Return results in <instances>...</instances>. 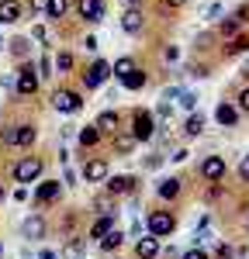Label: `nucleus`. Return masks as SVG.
<instances>
[{
  "label": "nucleus",
  "instance_id": "obj_1",
  "mask_svg": "<svg viewBox=\"0 0 249 259\" xmlns=\"http://www.w3.org/2000/svg\"><path fill=\"white\" fill-rule=\"evenodd\" d=\"M0 142H4V145H18V149H24V145L35 142V128H31V124H7L4 135H0Z\"/></svg>",
  "mask_w": 249,
  "mask_h": 259
},
{
  "label": "nucleus",
  "instance_id": "obj_2",
  "mask_svg": "<svg viewBox=\"0 0 249 259\" xmlns=\"http://www.w3.org/2000/svg\"><path fill=\"white\" fill-rule=\"evenodd\" d=\"M156 135V118L149 111H135L132 114V139L135 142H149Z\"/></svg>",
  "mask_w": 249,
  "mask_h": 259
},
{
  "label": "nucleus",
  "instance_id": "obj_3",
  "mask_svg": "<svg viewBox=\"0 0 249 259\" xmlns=\"http://www.w3.org/2000/svg\"><path fill=\"white\" fill-rule=\"evenodd\" d=\"M145 225H149V235H156V239H166V235H173V228H177V218H173L170 211H152Z\"/></svg>",
  "mask_w": 249,
  "mask_h": 259
},
{
  "label": "nucleus",
  "instance_id": "obj_4",
  "mask_svg": "<svg viewBox=\"0 0 249 259\" xmlns=\"http://www.w3.org/2000/svg\"><path fill=\"white\" fill-rule=\"evenodd\" d=\"M42 169H45V162H42L38 156H28V159H21L18 166H14V180L28 187V183H35V180L42 177Z\"/></svg>",
  "mask_w": 249,
  "mask_h": 259
},
{
  "label": "nucleus",
  "instance_id": "obj_5",
  "mask_svg": "<svg viewBox=\"0 0 249 259\" xmlns=\"http://www.w3.org/2000/svg\"><path fill=\"white\" fill-rule=\"evenodd\" d=\"M14 90H18V97H31V94L38 90V73H35V66H21L18 73H14Z\"/></svg>",
  "mask_w": 249,
  "mask_h": 259
},
{
  "label": "nucleus",
  "instance_id": "obj_6",
  "mask_svg": "<svg viewBox=\"0 0 249 259\" xmlns=\"http://www.w3.org/2000/svg\"><path fill=\"white\" fill-rule=\"evenodd\" d=\"M52 107L62 111V114H76L83 107V100H80V94H73V90H56V94H52Z\"/></svg>",
  "mask_w": 249,
  "mask_h": 259
},
{
  "label": "nucleus",
  "instance_id": "obj_7",
  "mask_svg": "<svg viewBox=\"0 0 249 259\" xmlns=\"http://www.w3.org/2000/svg\"><path fill=\"white\" fill-rule=\"evenodd\" d=\"M107 76H111V66H107L104 59H97L90 69H87V73H83V87H87V90H97Z\"/></svg>",
  "mask_w": 249,
  "mask_h": 259
},
{
  "label": "nucleus",
  "instance_id": "obj_8",
  "mask_svg": "<svg viewBox=\"0 0 249 259\" xmlns=\"http://www.w3.org/2000/svg\"><path fill=\"white\" fill-rule=\"evenodd\" d=\"M201 177H204L208 183H222V180H225V159H222V156H208V159L201 162Z\"/></svg>",
  "mask_w": 249,
  "mask_h": 259
},
{
  "label": "nucleus",
  "instance_id": "obj_9",
  "mask_svg": "<svg viewBox=\"0 0 249 259\" xmlns=\"http://www.w3.org/2000/svg\"><path fill=\"white\" fill-rule=\"evenodd\" d=\"M59 194H62V183H59V180H45V183H38V190H35V204L45 207V204L59 200Z\"/></svg>",
  "mask_w": 249,
  "mask_h": 259
},
{
  "label": "nucleus",
  "instance_id": "obj_10",
  "mask_svg": "<svg viewBox=\"0 0 249 259\" xmlns=\"http://www.w3.org/2000/svg\"><path fill=\"white\" fill-rule=\"evenodd\" d=\"M104 177H107V162L104 159H90L83 166V180L87 183H104Z\"/></svg>",
  "mask_w": 249,
  "mask_h": 259
},
{
  "label": "nucleus",
  "instance_id": "obj_11",
  "mask_svg": "<svg viewBox=\"0 0 249 259\" xmlns=\"http://www.w3.org/2000/svg\"><path fill=\"white\" fill-rule=\"evenodd\" d=\"M142 24H145V18H142V11H139V7H128V11H124L121 28L128 31V35H139V31H142Z\"/></svg>",
  "mask_w": 249,
  "mask_h": 259
},
{
  "label": "nucleus",
  "instance_id": "obj_12",
  "mask_svg": "<svg viewBox=\"0 0 249 259\" xmlns=\"http://www.w3.org/2000/svg\"><path fill=\"white\" fill-rule=\"evenodd\" d=\"M21 232H24V239H45V218H42V214H31V218H24Z\"/></svg>",
  "mask_w": 249,
  "mask_h": 259
},
{
  "label": "nucleus",
  "instance_id": "obj_13",
  "mask_svg": "<svg viewBox=\"0 0 249 259\" xmlns=\"http://www.w3.org/2000/svg\"><path fill=\"white\" fill-rule=\"evenodd\" d=\"M104 183H107V194L118 197V194H128L135 187V177H104Z\"/></svg>",
  "mask_w": 249,
  "mask_h": 259
},
{
  "label": "nucleus",
  "instance_id": "obj_14",
  "mask_svg": "<svg viewBox=\"0 0 249 259\" xmlns=\"http://www.w3.org/2000/svg\"><path fill=\"white\" fill-rule=\"evenodd\" d=\"M135 256L139 259H156L159 256V242H156V235H145V239L135 242Z\"/></svg>",
  "mask_w": 249,
  "mask_h": 259
},
{
  "label": "nucleus",
  "instance_id": "obj_15",
  "mask_svg": "<svg viewBox=\"0 0 249 259\" xmlns=\"http://www.w3.org/2000/svg\"><path fill=\"white\" fill-rule=\"evenodd\" d=\"M114 218H118V214H101V218H97L94 225H90L87 239H104V235H107V232L114 228Z\"/></svg>",
  "mask_w": 249,
  "mask_h": 259
},
{
  "label": "nucleus",
  "instance_id": "obj_16",
  "mask_svg": "<svg viewBox=\"0 0 249 259\" xmlns=\"http://www.w3.org/2000/svg\"><path fill=\"white\" fill-rule=\"evenodd\" d=\"M80 18L83 21H101L104 18V0H80Z\"/></svg>",
  "mask_w": 249,
  "mask_h": 259
},
{
  "label": "nucleus",
  "instance_id": "obj_17",
  "mask_svg": "<svg viewBox=\"0 0 249 259\" xmlns=\"http://www.w3.org/2000/svg\"><path fill=\"white\" fill-rule=\"evenodd\" d=\"M180 190H184V187H180V180H177V177L159 180V187H156V194H159L163 200H177V197H180Z\"/></svg>",
  "mask_w": 249,
  "mask_h": 259
},
{
  "label": "nucleus",
  "instance_id": "obj_18",
  "mask_svg": "<svg viewBox=\"0 0 249 259\" xmlns=\"http://www.w3.org/2000/svg\"><path fill=\"white\" fill-rule=\"evenodd\" d=\"M215 118H218V124H222V128H235L239 111H235L232 104H218V107H215Z\"/></svg>",
  "mask_w": 249,
  "mask_h": 259
},
{
  "label": "nucleus",
  "instance_id": "obj_19",
  "mask_svg": "<svg viewBox=\"0 0 249 259\" xmlns=\"http://www.w3.org/2000/svg\"><path fill=\"white\" fill-rule=\"evenodd\" d=\"M97 132H101V135H118V111H101Z\"/></svg>",
  "mask_w": 249,
  "mask_h": 259
},
{
  "label": "nucleus",
  "instance_id": "obj_20",
  "mask_svg": "<svg viewBox=\"0 0 249 259\" xmlns=\"http://www.w3.org/2000/svg\"><path fill=\"white\" fill-rule=\"evenodd\" d=\"M21 18V4L18 0H0V24H14Z\"/></svg>",
  "mask_w": 249,
  "mask_h": 259
},
{
  "label": "nucleus",
  "instance_id": "obj_21",
  "mask_svg": "<svg viewBox=\"0 0 249 259\" xmlns=\"http://www.w3.org/2000/svg\"><path fill=\"white\" fill-rule=\"evenodd\" d=\"M118 80H121L124 87H128V90H142V87H145V73H142V69H135V66H132V69H128L124 76H118Z\"/></svg>",
  "mask_w": 249,
  "mask_h": 259
},
{
  "label": "nucleus",
  "instance_id": "obj_22",
  "mask_svg": "<svg viewBox=\"0 0 249 259\" xmlns=\"http://www.w3.org/2000/svg\"><path fill=\"white\" fill-rule=\"evenodd\" d=\"M101 242V249L104 252H111V249H121V242H124V232H118V228H111L104 239H97Z\"/></svg>",
  "mask_w": 249,
  "mask_h": 259
},
{
  "label": "nucleus",
  "instance_id": "obj_23",
  "mask_svg": "<svg viewBox=\"0 0 249 259\" xmlns=\"http://www.w3.org/2000/svg\"><path fill=\"white\" fill-rule=\"evenodd\" d=\"M66 11H69V0H45V14L49 18H66Z\"/></svg>",
  "mask_w": 249,
  "mask_h": 259
},
{
  "label": "nucleus",
  "instance_id": "obj_24",
  "mask_svg": "<svg viewBox=\"0 0 249 259\" xmlns=\"http://www.w3.org/2000/svg\"><path fill=\"white\" fill-rule=\"evenodd\" d=\"M97 142H101V132H97V124H87V128L80 132V145H83V149H94Z\"/></svg>",
  "mask_w": 249,
  "mask_h": 259
},
{
  "label": "nucleus",
  "instance_id": "obj_25",
  "mask_svg": "<svg viewBox=\"0 0 249 259\" xmlns=\"http://www.w3.org/2000/svg\"><path fill=\"white\" fill-rule=\"evenodd\" d=\"M184 132L190 135V139H197V135L204 132V118H201V114H190V118H187V124H184Z\"/></svg>",
  "mask_w": 249,
  "mask_h": 259
},
{
  "label": "nucleus",
  "instance_id": "obj_26",
  "mask_svg": "<svg viewBox=\"0 0 249 259\" xmlns=\"http://www.w3.org/2000/svg\"><path fill=\"white\" fill-rule=\"evenodd\" d=\"M246 49H249V38H246V35H239V38H232L225 45V56H239V52H246Z\"/></svg>",
  "mask_w": 249,
  "mask_h": 259
},
{
  "label": "nucleus",
  "instance_id": "obj_27",
  "mask_svg": "<svg viewBox=\"0 0 249 259\" xmlns=\"http://www.w3.org/2000/svg\"><path fill=\"white\" fill-rule=\"evenodd\" d=\"M132 145H135L132 135H114V152H118V156H128V152H132Z\"/></svg>",
  "mask_w": 249,
  "mask_h": 259
},
{
  "label": "nucleus",
  "instance_id": "obj_28",
  "mask_svg": "<svg viewBox=\"0 0 249 259\" xmlns=\"http://www.w3.org/2000/svg\"><path fill=\"white\" fill-rule=\"evenodd\" d=\"M52 69H56V73H69V69H73V56H69V52H59L56 62H52Z\"/></svg>",
  "mask_w": 249,
  "mask_h": 259
},
{
  "label": "nucleus",
  "instance_id": "obj_29",
  "mask_svg": "<svg viewBox=\"0 0 249 259\" xmlns=\"http://www.w3.org/2000/svg\"><path fill=\"white\" fill-rule=\"evenodd\" d=\"M11 52H14L18 59H24V56H28V38H14L11 41Z\"/></svg>",
  "mask_w": 249,
  "mask_h": 259
},
{
  "label": "nucleus",
  "instance_id": "obj_30",
  "mask_svg": "<svg viewBox=\"0 0 249 259\" xmlns=\"http://www.w3.org/2000/svg\"><path fill=\"white\" fill-rule=\"evenodd\" d=\"M132 66H135V62L128 59V56H121V59L114 62V76H124V73H128V69H132Z\"/></svg>",
  "mask_w": 249,
  "mask_h": 259
},
{
  "label": "nucleus",
  "instance_id": "obj_31",
  "mask_svg": "<svg viewBox=\"0 0 249 259\" xmlns=\"http://www.w3.org/2000/svg\"><path fill=\"white\" fill-rule=\"evenodd\" d=\"M35 69H38V76H52V59H49V56H42Z\"/></svg>",
  "mask_w": 249,
  "mask_h": 259
},
{
  "label": "nucleus",
  "instance_id": "obj_32",
  "mask_svg": "<svg viewBox=\"0 0 249 259\" xmlns=\"http://www.w3.org/2000/svg\"><path fill=\"white\" fill-rule=\"evenodd\" d=\"M80 252H83V242H69L66 245V256L69 259H80Z\"/></svg>",
  "mask_w": 249,
  "mask_h": 259
},
{
  "label": "nucleus",
  "instance_id": "obj_33",
  "mask_svg": "<svg viewBox=\"0 0 249 259\" xmlns=\"http://www.w3.org/2000/svg\"><path fill=\"white\" fill-rule=\"evenodd\" d=\"M163 59H166V62H177V59H180L177 45H166V49H163Z\"/></svg>",
  "mask_w": 249,
  "mask_h": 259
},
{
  "label": "nucleus",
  "instance_id": "obj_34",
  "mask_svg": "<svg viewBox=\"0 0 249 259\" xmlns=\"http://www.w3.org/2000/svg\"><path fill=\"white\" fill-rule=\"evenodd\" d=\"M187 76H197L201 80V76H208V66H187Z\"/></svg>",
  "mask_w": 249,
  "mask_h": 259
},
{
  "label": "nucleus",
  "instance_id": "obj_35",
  "mask_svg": "<svg viewBox=\"0 0 249 259\" xmlns=\"http://www.w3.org/2000/svg\"><path fill=\"white\" fill-rule=\"evenodd\" d=\"M177 97H180V104H184V107H194V104H197V97H194V94H184V90H180Z\"/></svg>",
  "mask_w": 249,
  "mask_h": 259
},
{
  "label": "nucleus",
  "instance_id": "obj_36",
  "mask_svg": "<svg viewBox=\"0 0 249 259\" xmlns=\"http://www.w3.org/2000/svg\"><path fill=\"white\" fill-rule=\"evenodd\" d=\"M215 256H218V259H235V252H232L228 245H218V249H215Z\"/></svg>",
  "mask_w": 249,
  "mask_h": 259
},
{
  "label": "nucleus",
  "instance_id": "obj_37",
  "mask_svg": "<svg viewBox=\"0 0 249 259\" xmlns=\"http://www.w3.org/2000/svg\"><path fill=\"white\" fill-rule=\"evenodd\" d=\"M235 111H249V87L239 94V107H235Z\"/></svg>",
  "mask_w": 249,
  "mask_h": 259
},
{
  "label": "nucleus",
  "instance_id": "obj_38",
  "mask_svg": "<svg viewBox=\"0 0 249 259\" xmlns=\"http://www.w3.org/2000/svg\"><path fill=\"white\" fill-rule=\"evenodd\" d=\"M239 177H242V183H249V156L239 162Z\"/></svg>",
  "mask_w": 249,
  "mask_h": 259
},
{
  "label": "nucleus",
  "instance_id": "obj_39",
  "mask_svg": "<svg viewBox=\"0 0 249 259\" xmlns=\"http://www.w3.org/2000/svg\"><path fill=\"white\" fill-rule=\"evenodd\" d=\"M180 259H208V252L204 249H190V252H184Z\"/></svg>",
  "mask_w": 249,
  "mask_h": 259
},
{
  "label": "nucleus",
  "instance_id": "obj_40",
  "mask_svg": "<svg viewBox=\"0 0 249 259\" xmlns=\"http://www.w3.org/2000/svg\"><path fill=\"white\" fill-rule=\"evenodd\" d=\"M235 28H239V21H225L222 24V35H235Z\"/></svg>",
  "mask_w": 249,
  "mask_h": 259
},
{
  "label": "nucleus",
  "instance_id": "obj_41",
  "mask_svg": "<svg viewBox=\"0 0 249 259\" xmlns=\"http://www.w3.org/2000/svg\"><path fill=\"white\" fill-rule=\"evenodd\" d=\"M0 87H4V90H14V73H7V76H0Z\"/></svg>",
  "mask_w": 249,
  "mask_h": 259
},
{
  "label": "nucleus",
  "instance_id": "obj_42",
  "mask_svg": "<svg viewBox=\"0 0 249 259\" xmlns=\"http://www.w3.org/2000/svg\"><path fill=\"white\" fill-rule=\"evenodd\" d=\"M170 111H173V107H170V100H163V104H159V118H170Z\"/></svg>",
  "mask_w": 249,
  "mask_h": 259
},
{
  "label": "nucleus",
  "instance_id": "obj_43",
  "mask_svg": "<svg viewBox=\"0 0 249 259\" xmlns=\"http://www.w3.org/2000/svg\"><path fill=\"white\" fill-rule=\"evenodd\" d=\"M14 200H28V187H24V183H21L18 190H14Z\"/></svg>",
  "mask_w": 249,
  "mask_h": 259
},
{
  "label": "nucleus",
  "instance_id": "obj_44",
  "mask_svg": "<svg viewBox=\"0 0 249 259\" xmlns=\"http://www.w3.org/2000/svg\"><path fill=\"white\" fill-rule=\"evenodd\" d=\"M42 259H62L59 252H52V249H45V252H42Z\"/></svg>",
  "mask_w": 249,
  "mask_h": 259
},
{
  "label": "nucleus",
  "instance_id": "obj_45",
  "mask_svg": "<svg viewBox=\"0 0 249 259\" xmlns=\"http://www.w3.org/2000/svg\"><path fill=\"white\" fill-rule=\"evenodd\" d=\"M166 4H170V7H184L187 0H166Z\"/></svg>",
  "mask_w": 249,
  "mask_h": 259
},
{
  "label": "nucleus",
  "instance_id": "obj_46",
  "mask_svg": "<svg viewBox=\"0 0 249 259\" xmlns=\"http://www.w3.org/2000/svg\"><path fill=\"white\" fill-rule=\"evenodd\" d=\"M4 197H7V190H4V183H0V200H4Z\"/></svg>",
  "mask_w": 249,
  "mask_h": 259
},
{
  "label": "nucleus",
  "instance_id": "obj_47",
  "mask_svg": "<svg viewBox=\"0 0 249 259\" xmlns=\"http://www.w3.org/2000/svg\"><path fill=\"white\" fill-rule=\"evenodd\" d=\"M128 4H132V7H139V4H142V0H128Z\"/></svg>",
  "mask_w": 249,
  "mask_h": 259
},
{
  "label": "nucleus",
  "instance_id": "obj_48",
  "mask_svg": "<svg viewBox=\"0 0 249 259\" xmlns=\"http://www.w3.org/2000/svg\"><path fill=\"white\" fill-rule=\"evenodd\" d=\"M242 76H249V66H246V69H242Z\"/></svg>",
  "mask_w": 249,
  "mask_h": 259
},
{
  "label": "nucleus",
  "instance_id": "obj_49",
  "mask_svg": "<svg viewBox=\"0 0 249 259\" xmlns=\"http://www.w3.org/2000/svg\"><path fill=\"white\" fill-rule=\"evenodd\" d=\"M0 256H4V242H0Z\"/></svg>",
  "mask_w": 249,
  "mask_h": 259
},
{
  "label": "nucleus",
  "instance_id": "obj_50",
  "mask_svg": "<svg viewBox=\"0 0 249 259\" xmlns=\"http://www.w3.org/2000/svg\"><path fill=\"white\" fill-rule=\"evenodd\" d=\"M0 45H4V38H0Z\"/></svg>",
  "mask_w": 249,
  "mask_h": 259
},
{
  "label": "nucleus",
  "instance_id": "obj_51",
  "mask_svg": "<svg viewBox=\"0 0 249 259\" xmlns=\"http://www.w3.org/2000/svg\"><path fill=\"white\" fill-rule=\"evenodd\" d=\"M246 225H249V218H246Z\"/></svg>",
  "mask_w": 249,
  "mask_h": 259
}]
</instances>
